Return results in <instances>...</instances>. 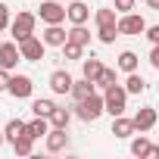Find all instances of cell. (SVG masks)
<instances>
[{
    "label": "cell",
    "mask_w": 159,
    "mask_h": 159,
    "mask_svg": "<svg viewBox=\"0 0 159 159\" xmlns=\"http://www.w3.org/2000/svg\"><path fill=\"white\" fill-rule=\"evenodd\" d=\"M41 38H44V44H47V47H62V44L69 41V31H66L62 25H47Z\"/></svg>",
    "instance_id": "30bf717a"
},
{
    "label": "cell",
    "mask_w": 159,
    "mask_h": 159,
    "mask_svg": "<svg viewBox=\"0 0 159 159\" xmlns=\"http://www.w3.org/2000/svg\"><path fill=\"white\" fill-rule=\"evenodd\" d=\"M59 3H66V0H59Z\"/></svg>",
    "instance_id": "8d00e7d4"
},
{
    "label": "cell",
    "mask_w": 159,
    "mask_h": 159,
    "mask_svg": "<svg viewBox=\"0 0 159 159\" xmlns=\"http://www.w3.org/2000/svg\"><path fill=\"white\" fill-rule=\"evenodd\" d=\"M72 84H75V78L66 72V69H56L50 75V91L53 94H72Z\"/></svg>",
    "instance_id": "52a82bcc"
},
{
    "label": "cell",
    "mask_w": 159,
    "mask_h": 159,
    "mask_svg": "<svg viewBox=\"0 0 159 159\" xmlns=\"http://www.w3.org/2000/svg\"><path fill=\"white\" fill-rule=\"evenodd\" d=\"M143 88H147V81L137 75V72H128V81H125V91L128 94H143Z\"/></svg>",
    "instance_id": "603a6c76"
},
{
    "label": "cell",
    "mask_w": 159,
    "mask_h": 159,
    "mask_svg": "<svg viewBox=\"0 0 159 159\" xmlns=\"http://www.w3.org/2000/svg\"><path fill=\"white\" fill-rule=\"evenodd\" d=\"M34 25H38L34 13H16V22L10 25L13 28V41H25L28 34H34Z\"/></svg>",
    "instance_id": "277c9868"
},
{
    "label": "cell",
    "mask_w": 159,
    "mask_h": 159,
    "mask_svg": "<svg viewBox=\"0 0 159 159\" xmlns=\"http://www.w3.org/2000/svg\"><path fill=\"white\" fill-rule=\"evenodd\" d=\"M143 34H147V38H150L153 44H159V25H153V28H147Z\"/></svg>",
    "instance_id": "d6a6232c"
},
{
    "label": "cell",
    "mask_w": 159,
    "mask_h": 159,
    "mask_svg": "<svg viewBox=\"0 0 159 159\" xmlns=\"http://www.w3.org/2000/svg\"><path fill=\"white\" fill-rule=\"evenodd\" d=\"M147 159H159V147H156V143L150 147V153H147Z\"/></svg>",
    "instance_id": "836d02e7"
},
{
    "label": "cell",
    "mask_w": 159,
    "mask_h": 159,
    "mask_svg": "<svg viewBox=\"0 0 159 159\" xmlns=\"http://www.w3.org/2000/svg\"><path fill=\"white\" fill-rule=\"evenodd\" d=\"M81 53H84L81 44H75V41H66V44H62V56H66V59H81Z\"/></svg>",
    "instance_id": "83f0119b"
},
{
    "label": "cell",
    "mask_w": 159,
    "mask_h": 159,
    "mask_svg": "<svg viewBox=\"0 0 159 159\" xmlns=\"http://www.w3.org/2000/svg\"><path fill=\"white\" fill-rule=\"evenodd\" d=\"M143 31H147L143 16H137V13H122L119 16V34H143Z\"/></svg>",
    "instance_id": "8992f818"
},
{
    "label": "cell",
    "mask_w": 159,
    "mask_h": 159,
    "mask_svg": "<svg viewBox=\"0 0 159 159\" xmlns=\"http://www.w3.org/2000/svg\"><path fill=\"white\" fill-rule=\"evenodd\" d=\"M38 19H41L44 25H62V22L69 19L66 3H59V0H44V3H41V13H38Z\"/></svg>",
    "instance_id": "3957f363"
},
{
    "label": "cell",
    "mask_w": 159,
    "mask_h": 159,
    "mask_svg": "<svg viewBox=\"0 0 159 159\" xmlns=\"http://www.w3.org/2000/svg\"><path fill=\"white\" fill-rule=\"evenodd\" d=\"M137 128H134V119H125V116H116L112 119V134L116 137H131Z\"/></svg>",
    "instance_id": "9a60e30c"
},
{
    "label": "cell",
    "mask_w": 159,
    "mask_h": 159,
    "mask_svg": "<svg viewBox=\"0 0 159 159\" xmlns=\"http://www.w3.org/2000/svg\"><path fill=\"white\" fill-rule=\"evenodd\" d=\"M97 38H100L103 44H112V41L119 38V25H100V28H97Z\"/></svg>",
    "instance_id": "d4e9b609"
},
{
    "label": "cell",
    "mask_w": 159,
    "mask_h": 159,
    "mask_svg": "<svg viewBox=\"0 0 159 159\" xmlns=\"http://www.w3.org/2000/svg\"><path fill=\"white\" fill-rule=\"evenodd\" d=\"M69 122H72V109L56 106V109L50 112V128H69Z\"/></svg>",
    "instance_id": "ac0fdd59"
},
{
    "label": "cell",
    "mask_w": 159,
    "mask_h": 159,
    "mask_svg": "<svg viewBox=\"0 0 159 159\" xmlns=\"http://www.w3.org/2000/svg\"><path fill=\"white\" fill-rule=\"evenodd\" d=\"M94 88H97V84L91 81V78H81V81H75V84H72V100H75V103L88 100V97L94 94Z\"/></svg>",
    "instance_id": "5bb4252c"
},
{
    "label": "cell",
    "mask_w": 159,
    "mask_h": 159,
    "mask_svg": "<svg viewBox=\"0 0 159 159\" xmlns=\"http://www.w3.org/2000/svg\"><path fill=\"white\" fill-rule=\"evenodd\" d=\"M66 147H69L66 128H50V131H47V150H50V153H62Z\"/></svg>",
    "instance_id": "8fae6325"
},
{
    "label": "cell",
    "mask_w": 159,
    "mask_h": 159,
    "mask_svg": "<svg viewBox=\"0 0 159 159\" xmlns=\"http://www.w3.org/2000/svg\"><path fill=\"white\" fill-rule=\"evenodd\" d=\"M47 131H50V119H44V116H34V122H28V134L38 140V137H47Z\"/></svg>",
    "instance_id": "d6986e66"
},
{
    "label": "cell",
    "mask_w": 159,
    "mask_h": 159,
    "mask_svg": "<svg viewBox=\"0 0 159 159\" xmlns=\"http://www.w3.org/2000/svg\"><path fill=\"white\" fill-rule=\"evenodd\" d=\"M150 147H153V143L143 137V131H140V137H134V140H131V153H134V156H147V153H150Z\"/></svg>",
    "instance_id": "484cf974"
},
{
    "label": "cell",
    "mask_w": 159,
    "mask_h": 159,
    "mask_svg": "<svg viewBox=\"0 0 159 159\" xmlns=\"http://www.w3.org/2000/svg\"><path fill=\"white\" fill-rule=\"evenodd\" d=\"M116 10H119V16L122 13H131L134 10V0H116Z\"/></svg>",
    "instance_id": "4dcf8cb0"
},
{
    "label": "cell",
    "mask_w": 159,
    "mask_h": 159,
    "mask_svg": "<svg viewBox=\"0 0 159 159\" xmlns=\"http://www.w3.org/2000/svg\"><path fill=\"white\" fill-rule=\"evenodd\" d=\"M147 7H153V10H159V0H147Z\"/></svg>",
    "instance_id": "e575fe53"
},
{
    "label": "cell",
    "mask_w": 159,
    "mask_h": 159,
    "mask_svg": "<svg viewBox=\"0 0 159 159\" xmlns=\"http://www.w3.org/2000/svg\"><path fill=\"white\" fill-rule=\"evenodd\" d=\"M56 109V103L53 100H31V112L34 116H44V119H50V112Z\"/></svg>",
    "instance_id": "cb8c5ba5"
},
{
    "label": "cell",
    "mask_w": 159,
    "mask_h": 159,
    "mask_svg": "<svg viewBox=\"0 0 159 159\" xmlns=\"http://www.w3.org/2000/svg\"><path fill=\"white\" fill-rule=\"evenodd\" d=\"M13 150H16V156H31V153H34V137H31V134L25 131L22 137H16Z\"/></svg>",
    "instance_id": "ffe728a7"
},
{
    "label": "cell",
    "mask_w": 159,
    "mask_h": 159,
    "mask_svg": "<svg viewBox=\"0 0 159 159\" xmlns=\"http://www.w3.org/2000/svg\"><path fill=\"white\" fill-rule=\"evenodd\" d=\"M112 84H119V81H116V69H106V66H103V72H100V78H97V88L106 91V88H112Z\"/></svg>",
    "instance_id": "4316f807"
},
{
    "label": "cell",
    "mask_w": 159,
    "mask_h": 159,
    "mask_svg": "<svg viewBox=\"0 0 159 159\" xmlns=\"http://www.w3.org/2000/svg\"><path fill=\"white\" fill-rule=\"evenodd\" d=\"M13 22H10V7L7 3H0V31H3V28H10Z\"/></svg>",
    "instance_id": "f1b7e54d"
},
{
    "label": "cell",
    "mask_w": 159,
    "mask_h": 159,
    "mask_svg": "<svg viewBox=\"0 0 159 159\" xmlns=\"http://www.w3.org/2000/svg\"><path fill=\"white\" fill-rule=\"evenodd\" d=\"M66 13H69V22H72V25H84L88 16H91L88 3H81V0H72V3L66 7Z\"/></svg>",
    "instance_id": "7c38bea8"
},
{
    "label": "cell",
    "mask_w": 159,
    "mask_h": 159,
    "mask_svg": "<svg viewBox=\"0 0 159 159\" xmlns=\"http://www.w3.org/2000/svg\"><path fill=\"white\" fill-rule=\"evenodd\" d=\"M69 41H75V44L88 47V44H91V31H88L84 25H72V31H69Z\"/></svg>",
    "instance_id": "7402d4cb"
},
{
    "label": "cell",
    "mask_w": 159,
    "mask_h": 159,
    "mask_svg": "<svg viewBox=\"0 0 159 159\" xmlns=\"http://www.w3.org/2000/svg\"><path fill=\"white\" fill-rule=\"evenodd\" d=\"M25 131H28V125H25L22 119H10V122H7V128H3V134H7V140H10V143H16V137H22Z\"/></svg>",
    "instance_id": "e0dca14e"
},
{
    "label": "cell",
    "mask_w": 159,
    "mask_h": 159,
    "mask_svg": "<svg viewBox=\"0 0 159 159\" xmlns=\"http://www.w3.org/2000/svg\"><path fill=\"white\" fill-rule=\"evenodd\" d=\"M103 100H106V112L116 119V116H125V103H128V91L122 84H112L103 91Z\"/></svg>",
    "instance_id": "7a4b0ae2"
},
{
    "label": "cell",
    "mask_w": 159,
    "mask_h": 159,
    "mask_svg": "<svg viewBox=\"0 0 159 159\" xmlns=\"http://www.w3.org/2000/svg\"><path fill=\"white\" fill-rule=\"evenodd\" d=\"M3 140H7V134H3V131H0V147H3Z\"/></svg>",
    "instance_id": "d590c367"
},
{
    "label": "cell",
    "mask_w": 159,
    "mask_h": 159,
    "mask_svg": "<svg viewBox=\"0 0 159 159\" xmlns=\"http://www.w3.org/2000/svg\"><path fill=\"white\" fill-rule=\"evenodd\" d=\"M31 88H34V81H31L28 75H13V78H10V94L19 97V100L31 97Z\"/></svg>",
    "instance_id": "9c48e42d"
},
{
    "label": "cell",
    "mask_w": 159,
    "mask_h": 159,
    "mask_svg": "<svg viewBox=\"0 0 159 159\" xmlns=\"http://www.w3.org/2000/svg\"><path fill=\"white\" fill-rule=\"evenodd\" d=\"M153 125H156V109L143 106V109L134 112V128H137V131H150Z\"/></svg>",
    "instance_id": "4fadbf2b"
},
{
    "label": "cell",
    "mask_w": 159,
    "mask_h": 159,
    "mask_svg": "<svg viewBox=\"0 0 159 159\" xmlns=\"http://www.w3.org/2000/svg\"><path fill=\"white\" fill-rule=\"evenodd\" d=\"M100 72H103V62H100L97 56H91V59H81V75H84V78H91L94 84H97Z\"/></svg>",
    "instance_id": "2e32d148"
},
{
    "label": "cell",
    "mask_w": 159,
    "mask_h": 159,
    "mask_svg": "<svg viewBox=\"0 0 159 159\" xmlns=\"http://www.w3.org/2000/svg\"><path fill=\"white\" fill-rule=\"evenodd\" d=\"M10 69H3V66H0V91H10Z\"/></svg>",
    "instance_id": "f546056e"
},
{
    "label": "cell",
    "mask_w": 159,
    "mask_h": 159,
    "mask_svg": "<svg viewBox=\"0 0 159 159\" xmlns=\"http://www.w3.org/2000/svg\"><path fill=\"white\" fill-rule=\"evenodd\" d=\"M150 66L159 69V44H153V50H150Z\"/></svg>",
    "instance_id": "1f68e13d"
},
{
    "label": "cell",
    "mask_w": 159,
    "mask_h": 159,
    "mask_svg": "<svg viewBox=\"0 0 159 159\" xmlns=\"http://www.w3.org/2000/svg\"><path fill=\"white\" fill-rule=\"evenodd\" d=\"M119 69H122V72H137V53L122 50V53H119Z\"/></svg>",
    "instance_id": "44dd1931"
},
{
    "label": "cell",
    "mask_w": 159,
    "mask_h": 159,
    "mask_svg": "<svg viewBox=\"0 0 159 159\" xmlns=\"http://www.w3.org/2000/svg\"><path fill=\"white\" fill-rule=\"evenodd\" d=\"M22 59V50H19V41H10V44H0V66L3 69H16V62Z\"/></svg>",
    "instance_id": "ba28073f"
},
{
    "label": "cell",
    "mask_w": 159,
    "mask_h": 159,
    "mask_svg": "<svg viewBox=\"0 0 159 159\" xmlns=\"http://www.w3.org/2000/svg\"><path fill=\"white\" fill-rule=\"evenodd\" d=\"M44 38H38V34H28L25 41H19V50H22V59H28V62H41L44 59Z\"/></svg>",
    "instance_id": "5b68a950"
},
{
    "label": "cell",
    "mask_w": 159,
    "mask_h": 159,
    "mask_svg": "<svg viewBox=\"0 0 159 159\" xmlns=\"http://www.w3.org/2000/svg\"><path fill=\"white\" fill-rule=\"evenodd\" d=\"M103 112H106V100H103L100 94H91L88 100L75 103V116L81 119V122H97Z\"/></svg>",
    "instance_id": "6da1fadb"
}]
</instances>
